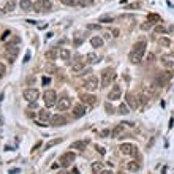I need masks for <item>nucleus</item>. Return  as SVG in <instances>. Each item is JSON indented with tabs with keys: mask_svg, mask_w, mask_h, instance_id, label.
Returning <instances> with one entry per match:
<instances>
[{
	"mask_svg": "<svg viewBox=\"0 0 174 174\" xmlns=\"http://www.w3.org/2000/svg\"><path fill=\"white\" fill-rule=\"evenodd\" d=\"M2 100H3V95H0V101H2Z\"/></svg>",
	"mask_w": 174,
	"mask_h": 174,
	"instance_id": "obj_51",
	"label": "nucleus"
},
{
	"mask_svg": "<svg viewBox=\"0 0 174 174\" xmlns=\"http://www.w3.org/2000/svg\"><path fill=\"white\" fill-rule=\"evenodd\" d=\"M120 95H122L120 86H113V89H111V92H109V95H108V98L113 101V100H119V98H120Z\"/></svg>",
	"mask_w": 174,
	"mask_h": 174,
	"instance_id": "obj_13",
	"label": "nucleus"
},
{
	"mask_svg": "<svg viewBox=\"0 0 174 174\" xmlns=\"http://www.w3.org/2000/svg\"><path fill=\"white\" fill-rule=\"evenodd\" d=\"M147 21L150 22V24H158V22L161 21V18L158 16V14H149V16H147Z\"/></svg>",
	"mask_w": 174,
	"mask_h": 174,
	"instance_id": "obj_26",
	"label": "nucleus"
},
{
	"mask_svg": "<svg viewBox=\"0 0 174 174\" xmlns=\"http://www.w3.org/2000/svg\"><path fill=\"white\" fill-rule=\"evenodd\" d=\"M44 57H46L48 60H51V62H52V60H56L57 57H59V51H57L56 48H52V49H49V51H46Z\"/></svg>",
	"mask_w": 174,
	"mask_h": 174,
	"instance_id": "obj_17",
	"label": "nucleus"
},
{
	"mask_svg": "<svg viewBox=\"0 0 174 174\" xmlns=\"http://www.w3.org/2000/svg\"><path fill=\"white\" fill-rule=\"evenodd\" d=\"M114 79H116V73H114V70L106 68V70H103L101 75H100V86H101V87H108Z\"/></svg>",
	"mask_w": 174,
	"mask_h": 174,
	"instance_id": "obj_2",
	"label": "nucleus"
},
{
	"mask_svg": "<svg viewBox=\"0 0 174 174\" xmlns=\"http://www.w3.org/2000/svg\"><path fill=\"white\" fill-rule=\"evenodd\" d=\"M60 174H68V173H65V171H62V173H60Z\"/></svg>",
	"mask_w": 174,
	"mask_h": 174,
	"instance_id": "obj_52",
	"label": "nucleus"
},
{
	"mask_svg": "<svg viewBox=\"0 0 174 174\" xmlns=\"http://www.w3.org/2000/svg\"><path fill=\"white\" fill-rule=\"evenodd\" d=\"M51 113H49L48 109H40L38 111V122H48V120H51Z\"/></svg>",
	"mask_w": 174,
	"mask_h": 174,
	"instance_id": "obj_15",
	"label": "nucleus"
},
{
	"mask_svg": "<svg viewBox=\"0 0 174 174\" xmlns=\"http://www.w3.org/2000/svg\"><path fill=\"white\" fill-rule=\"evenodd\" d=\"M14 6H16V2L14 0H8L5 3V6H3V13H11L14 10Z\"/></svg>",
	"mask_w": 174,
	"mask_h": 174,
	"instance_id": "obj_22",
	"label": "nucleus"
},
{
	"mask_svg": "<svg viewBox=\"0 0 174 174\" xmlns=\"http://www.w3.org/2000/svg\"><path fill=\"white\" fill-rule=\"evenodd\" d=\"M98 22H113V18H109V16H101L98 19Z\"/></svg>",
	"mask_w": 174,
	"mask_h": 174,
	"instance_id": "obj_36",
	"label": "nucleus"
},
{
	"mask_svg": "<svg viewBox=\"0 0 174 174\" xmlns=\"http://www.w3.org/2000/svg\"><path fill=\"white\" fill-rule=\"evenodd\" d=\"M158 43H160L161 46H166V48H168V46H171V41H169L166 37H161L160 40H158Z\"/></svg>",
	"mask_w": 174,
	"mask_h": 174,
	"instance_id": "obj_32",
	"label": "nucleus"
},
{
	"mask_svg": "<svg viewBox=\"0 0 174 174\" xmlns=\"http://www.w3.org/2000/svg\"><path fill=\"white\" fill-rule=\"evenodd\" d=\"M125 98H127V106H128L130 109H138V108H139V101H138V98L135 95L127 94Z\"/></svg>",
	"mask_w": 174,
	"mask_h": 174,
	"instance_id": "obj_11",
	"label": "nucleus"
},
{
	"mask_svg": "<svg viewBox=\"0 0 174 174\" xmlns=\"http://www.w3.org/2000/svg\"><path fill=\"white\" fill-rule=\"evenodd\" d=\"M101 174H113V171H101Z\"/></svg>",
	"mask_w": 174,
	"mask_h": 174,
	"instance_id": "obj_49",
	"label": "nucleus"
},
{
	"mask_svg": "<svg viewBox=\"0 0 174 174\" xmlns=\"http://www.w3.org/2000/svg\"><path fill=\"white\" fill-rule=\"evenodd\" d=\"M5 71H6V68H5V65L0 62V78H3L5 76Z\"/></svg>",
	"mask_w": 174,
	"mask_h": 174,
	"instance_id": "obj_37",
	"label": "nucleus"
},
{
	"mask_svg": "<svg viewBox=\"0 0 174 174\" xmlns=\"http://www.w3.org/2000/svg\"><path fill=\"white\" fill-rule=\"evenodd\" d=\"M122 133H123V123H119V125H116L114 128H113V131H111V136H113V138H119Z\"/></svg>",
	"mask_w": 174,
	"mask_h": 174,
	"instance_id": "obj_18",
	"label": "nucleus"
},
{
	"mask_svg": "<svg viewBox=\"0 0 174 174\" xmlns=\"http://www.w3.org/2000/svg\"><path fill=\"white\" fill-rule=\"evenodd\" d=\"M43 100H44V104L48 108H51V106H54V104H57V94L54 90H46L44 94H43Z\"/></svg>",
	"mask_w": 174,
	"mask_h": 174,
	"instance_id": "obj_4",
	"label": "nucleus"
},
{
	"mask_svg": "<svg viewBox=\"0 0 174 174\" xmlns=\"http://www.w3.org/2000/svg\"><path fill=\"white\" fill-rule=\"evenodd\" d=\"M40 3H41V11H48V10H51V6H52V3L49 2V0H40Z\"/></svg>",
	"mask_w": 174,
	"mask_h": 174,
	"instance_id": "obj_27",
	"label": "nucleus"
},
{
	"mask_svg": "<svg viewBox=\"0 0 174 174\" xmlns=\"http://www.w3.org/2000/svg\"><path fill=\"white\" fill-rule=\"evenodd\" d=\"M146 41L144 40H141V41H138V43H135L133 46V51L130 52V62L131 63H139V62L142 60V56L146 54Z\"/></svg>",
	"mask_w": 174,
	"mask_h": 174,
	"instance_id": "obj_1",
	"label": "nucleus"
},
{
	"mask_svg": "<svg viewBox=\"0 0 174 174\" xmlns=\"http://www.w3.org/2000/svg\"><path fill=\"white\" fill-rule=\"evenodd\" d=\"M19 41H21V38H19V37H14L13 40L10 41V43H6V49H11V48H13L14 44H18Z\"/></svg>",
	"mask_w": 174,
	"mask_h": 174,
	"instance_id": "obj_30",
	"label": "nucleus"
},
{
	"mask_svg": "<svg viewBox=\"0 0 174 174\" xmlns=\"http://www.w3.org/2000/svg\"><path fill=\"white\" fill-rule=\"evenodd\" d=\"M22 95H24V98L29 103H32V101H37V100H38V97H40V90L35 89V87H29V89H25V90L22 92Z\"/></svg>",
	"mask_w": 174,
	"mask_h": 174,
	"instance_id": "obj_3",
	"label": "nucleus"
},
{
	"mask_svg": "<svg viewBox=\"0 0 174 174\" xmlns=\"http://www.w3.org/2000/svg\"><path fill=\"white\" fill-rule=\"evenodd\" d=\"M79 98L82 100V103L89 104V106H94V104L97 103V97L92 95V94H81Z\"/></svg>",
	"mask_w": 174,
	"mask_h": 174,
	"instance_id": "obj_12",
	"label": "nucleus"
},
{
	"mask_svg": "<svg viewBox=\"0 0 174 174\" xmlns=\"http://www.w3.org/2000/svg\"><path fill=\"white\" fill-rule=\"evenodd\" d=\"M84 87L87 89V90L94 92L98 89V79L95 78V76H89V78L86 79V82H84Z\"/></svg>",
	"mask_w": 174,
	"mask_h": 174,
	"instance_id": "obj_8",
	"label": "nucleus"
},
{
	"mask_svg": "<svg viewBox=\"0 0 174 174\" xmlns=\"http://www.w3.org/2000/svg\"><path fill=\"white\" fill-rule=\"evenodd\" d=\"M49 122H51V125H54V127H62V125L67 123V119H65L62 114H52V117H51Z\"/></svg>",
	"mask_w": 174,
	"mask_h": 174,
	"instance_id": "obj_9",
	"label": "nucleus"
},
{
	"mask_svg": "<svg viewBox=\"0 0 174 174\" xmlns=\"http://www.w3.org/2000/svg\"><path fill=\"white\" fill-rule=\"evenodd\" d=\"M119 114H128V111H130V108L127 106V103H120L119 104Z\"/></svg>",
	"mask_w": 174,
	"mask_h": 174,
	"instance_id": "obj_28",
	"label": "nucleus"
},
{
	"mask_svg": "<svg viewBox=\"0 0 174 174\" xmlns=\"http://www.w3.org/2000/svg\"><path fill=\"white\" fill-rule=\"evenodd\" d=\"M146 60H147V62H154V60H155V56L150 52V54H147V56H146Z\"/></svg>",
	"mask_w": 174,
	"mask_h": 174,
	"instance_id": "obj_41",
	"label": "nucleus"
},
{
	"mask_svg": "<svg viewBox=\"0 0 174 174\" xmlns=\"http://www.w3.org/2000/svg\"><path fill=\"white\" fill-rule=\"evenodd\" d=\"M75 158H76V155L73 152H65L63 155L60 157V160H59V165L62 166V168H68L70 165L75 161Z\"/></svg>",
	"mask_w": 174,
	"mask_h": 174,
	"instance_id": "obj_6",
	"label": "nucleus"
},
{
	"mask_svg": "<svg viewBox=\"0 0 174 174\" xmlns=\"http://www.w3.org/2000/svg\"><path fill=\"white\" fill-rule=\"evenodd\" d=\"M29 106H30V109H38V104H37V101L29 103Z\"/></svg>",
	"mask_w": 174,
	"mask_h": 174,
	"instance_id": "obj_44",
	"label": "nucleus"
},
{
	"mask_svg": "<svg viewBox=\"0 0 174 174\" xmlns=\"http://www.w3.org/2000/svg\"><path fill=\"white\" fill-rule=\"evenodd\" d=\"M59 142H62V138L52 139V141H49L48 144H46V149H51V147H54V146H56V144H59Z\"/></svg>",
	"mask_w": 174,
	"mask_h": 174,
	"instance_id": "obj_31",
	"label": "nucleus"
},
{
	"mask_svg": "<svg viewBox=\"0 0 174 174\" xmlns=\"http://www.w3.org/2000/svg\"><path fill=\"white\" fill-rule=\"evenodd\" d=\"M97 150H98L100 155H104V154H106V150H104V147H101V146H97Z\"/></svg>",
	"mask_w": 174,
	"mask_h": 174,
	"instance_id": "obj_42",
	"label": "nucleus"
},
{
	"mask_svg": "<svg viewBox=\"0 0 174 174\" xmlns=\"http://www.w3.org/2000/svg\"><path fill=\"white\" fill-rule=\"evenodd\" d=\"M78 3L81 6H90V5H94V0H79Z\"/></svg>",
	"mask_w": 174,
	"mask_h": 174,
	"instance_id": "obj_34",
	"label": "nucleus"
},
{
	"mask_svg": "<svg viewBox=\"0 0 174 174\" xmlns=\"http://www.w3.org/2000/svg\"><path fill=\"white\" fill-rule=\"evenodd\" d=\"M8 35H10V32L6 30V32H3V35H2L0 38H2V40H6V38H8Z\"/></svg>",
	"mask_w": 174,
	"mask_h": 174,
	"instance_id": "obj_45",
	"label": "nucleus"
},
{
	"mask_svg": "<svg viewBox=\"0 0 174 174\" xmlns=\"http://www.w3.org/2000/svg\"><path fill=\"white\" fill-rule=\"evenodd\" d=\"M161 63L165 68L173 70L174 68V56H161Z\"/></svg>",
	"mask_w": 174,
	"mask_h": 174,
	"instance_id": "obj_14",
	"label": "nucleus"
},
{
	"mask_svg": "<svg viewBox=\"0 0 174 174\" xmlns=\"http://www.w3.org/2000/svg\"><path fill=\"white\" fill-rule=\"evenodd\" d=\"M152 25H154V24H150V22L147 21V22H144V24L141 25V29H142V30H147V29H150Z\"/></svg>",
	"mask_w": 174,
	"mask_h": 174,
	"instance_id": "obj_39",
	"label": "nucleus"
},
{
	"mask_svg": "<svg viewBox=\"0 0 174 174\" xmlns=\"http://www.w3.org/2000/svg\"><path fill=\"white\" fill-rule=\"evenodd\" d=\"M19 6L22 8V11H29L33 5H32V2H30V0H21V2H19Z\"/></svg>",
	"mask_w": 174,
	"mask_h": 174,
	"instance_id": "obj_24",
	"label": "nucleus"
},
{
	"mask_svg": "<svg viewBox=\"0 0 174 174\" xmlns=\"http://www.w3.org/2000/svg\"><path fill=\"white\" fill-rule=\"evenodd\" d=\"M87 142L89 141H75L71 144V149H75V150H84V149H86V146H87Z\"/></svg>",
	"mask_w": 174,
	"mask_h": 174,
	"instance_id": "obj_20",
	"label": "nucleus"
},
{
	"mask_svg": "<svg viewBox=\"0 0 174 174\" xmlns=\"http://www.w3.org/2000/svg\"><path fill=\"white\" fill-rule=\"evenodd\" d=\"M90 44L94 46V48H101V46H103V40L100 37H92L90 38Z\"/></svg>",
	"mask_w": 174,
	"mask_h": 174,
	"instance_id": "obj_23",
	"label": "nucleus"
},
{
	"mask_svg": "<svg viewBox=\"0 0 174 174\" xmlns=\"http://www.w3.org/2000/svg\"><path fill=\"white\" fill-rule=\"evenodd\" d=\"M100 60V57L97 56L95 52H89L87 56H86V62L87 63H90V65H94V63H97V62Z\"/></svg>",
	"mask_w": 174,
	"mask_h": 174,
	"instance_id": "obj_19",
	"label": "nucleus"
},
{
	"mask_svg": "<svg viewBox=\"0 0 174 174\" xmlns=\"http://www.w3.org/2000/svg\"><path fill=\"white\" fill-rule=\"evenodd\" d=\"M60 2L67 6H75L76 5V0H60Z\"/></svg>",
	"mask_w": 174,
	"mask_h": 174,
	"instance_id": "obj_35",
	"label": "nucleus"
},
{
	"mask_svg": "<svg viewBox=\"0 0 174 174\" xmlns=\"http://www.w3.org/2000/svg\"><path fill=\"white\" fill-rule=\"evenodd\" d=\"M70 49H65V48H62V49H59V57L60 59H63V60H68L70 59Z\"/></svg>",
	"mask_w": 174,
	"mask_h": 174,
	"instance_id": "obj_25",
	"label": "nucleus"
},
{
	"mask_svg": "<svg viewBox=\"0 0 174 174\" xmlns=\"http://www.w3.org/2000/svg\"><path fill=\"white\" fill-rule=\"evenodd\" d=\"M19 173V168H13V169H10V174H18Z\"/></svg>",
	"mask_w": 174,
	"mask_h": 174,
	"instance_id": "obj_46",
	"label": "nucleus"
},
{
	"mask_svg": "<svg viewBox=\"0 0 174 174\" xmlns=\"http://www.w3.org/2000/svg\"><path fill=\"white\" fill-rule=\"evenodd\" d=\"M120 154L122 155H136L138 149L135 144H131V142H123V144H120Z\"/></svg>",
	"mask_w": 174,
	"mask_h": 174,
	"instance_id": "obj_5",
	"label": "nucleus"
},
{
	"mask_svg": "<svg viewBox=\"0 0 174 174\" xmlns=\"http://www.w3.org/2000/svg\"><path fill=\"white\" fill-rule=\"evenodd\" d=\"M56 106H57V109H59V111H67L68 108L71 106V98H70V97H67V95H65V97H60V98L57 100V104H56Z\"/></svg>",
	"mask_w": 174,
	"mask_h": 174,
	"instance_id": "obj_7",
	"label": "nucleus"
},
{
	"mask_svg": "<svg viewBox=\"0 0 174 174\" xmlns=\"http://www.w3.org/2000/svg\"><path fill=\"white\" fill-rule=\"evenodd\" d=\"M73 174H79V171L78 169H73Z\"/></svg>",
	"mask_w": 174,
	"mask_h": 174,
	"instance_id": "obj_50",
	"label": "nucleus"
},
{
	"mask_svg": "<svg viewBox=\"0 0 174 174\" xmlns=\"http://www.w3.org/2000/svg\"><path fill=\"white\" fill-rule=\"evenodd\" d=\"M92 171L94 173H101V163H100V161H94V163H92Z\"/></svg>",
	"mask_w": 174,
	"mask_h": 174,
	"instance_id": "obj_29",
	"label": "nucleus"
},
{
	"mask_svg": "<svg viewBox=\"0 0 174 174\" xmlns=\"http://www.w3.org/2000/svg\"><path fill=\"white\" fill-rule=\"evenodd\" d=\"M86 113H87V109L84 104H75V106H73V117L75 119H79V117H82V116H86Z\"/></svg>",
	"mask_w": 174,
	"mask_h": 174,
	"instance_id": "obj_10",
	"label": "nucleus"
},
{
	"mask_svg": "<svg viewBox=\"0 0 174 174\" xmlns=\"http://www.w3.org/2000/svg\"><path fill=\"white\" fill-rule=\"evenodd\" d=\"M173 125H174V117L169 119V128H173Z\"/></svg>",
	"mask_w": 174,
	"mask_h": 174,
	"instance_id": "obj_47",
	"label": "nucleus"
},
{
	"mask_svg": "<svg viewBox=\"0 0 174 174\" xmlns=\"http://www.w3.org/2000/svg\"><path fill=\"white\" fill-rule=\"evenodd\" d=\"M41 82H43V86H49V84H51V79H49L48 76H44V78L41 79Z\"/></svg>",
	"mask_w": 174,
	"mask_h": 174,
	"instance_id": "obj_40",
	"label": "nucleus"
},
{
	"mask_svg": "<svg viewBox=\"0 0 174 174\" xmlns=\"http://www.w3.org/2000/svg\"><path fill=\"white\" fill-rule=\"evenodd\" d=\"M40 146H41V142H37V144L33 146V150H35V149H38V147H40Z\"/></svg>",
	"mask_w": 174,
	"mask_h": 174,
	"instance_id": "obj_48",
	"label": "nucleus"
},
{
	"mask_svg": "<svg viewBox=\"0 0 174 174\" xmlns=\"http://www.w3.org/2000/svg\"><path fill=\"white\" fill-rule=\"evenodd\" d=\"M104 109H106V113H108V114H114V111H116L111 103H104Z\"/></svg>",
	"mask_w": 174,
	"mask_h": 174,
	"instance_id": "obj_33",
	"label": "nucleus"
},
{
	"mask_svg": "<svg viewBox=\"0 0 174 174\" xmlns=\"http://www.w3.org/2000/svg\"><path fill=\"white\" fill-rule=\"evenodd\" d=\"M139 168H141V166H139V163H138V161H135V160H131V161L127 163V169H128V171L136 173V171H139Z\"/></svg>",
	"mask_w": 174,
	"mask_h": 174,
	"instance_id": "obj_21",
	"label": "nucleus"
},
{
	"mask_svg": "<svg viewBox=\"0 0 174 174\" xmlns=\"http://www.w3.org/2000/svg\"><path fill=\"white\" fill-rule=\"evenodd\" d=\"M29 60H30V51H27L25 56H24V60H22V62H24V63H27Z\"/></svg>",
	"mask_w": 174,
	"mask_h": 174,
	"instance_id": "obj_43",
	"label": "nucleus"
},
{
	"mask_svg": "<svg viewBox=\"0 0 174 174\" xmlns=\"http://www.w3.org/2000/svg\"><path fill=\"white\" fill-rule=\"evenodd\" d=\"M84 68H86V63H84V62H76V63L71 65V71L75 73V75H79V73H82Z\"/></svg>",
	"mask_w": 174,
	"mask_h": 174,
	"instance_id": "obj_16",
	"label": "nucleus"
},
{
	"mask_svg": "<svg viewBox=\"0 0 174 174\" xmlns=\"http://www.w3.org/2000/svg\"><path fill=\"white\" fill-rule=\"evenodd\" d=\"M155 32H157V33H165L166 29H165L163 25H157V27H155Z\"/></svg>",
	"mask_w": 174,
	"mask_h": 174,
	"instance_id": "obj_38",
	"label": "nucleus"
}]
</instances>
